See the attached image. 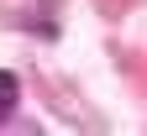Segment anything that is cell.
<instances>
[{"mask_svg": "<svg viewBox=\"0 0 147 136\" xmlns=\"http://www.w3.org/2000/svg\"><path fill=\"white\" fill-rule=\"evenodd\" d=\"M16 100H21V84H16V73H5V68H0V121L16 110Z\"/></svg>", "mask_w": 147, "mask_h": 136, "instance_id": "1", "label": "cell"}]
</instances>
